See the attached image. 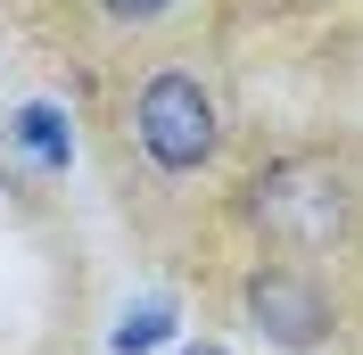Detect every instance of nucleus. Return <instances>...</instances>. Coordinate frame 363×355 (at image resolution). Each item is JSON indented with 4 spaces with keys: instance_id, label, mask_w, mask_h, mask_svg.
<instances>
[{
    "instance_id": "obj_1",
    "label": "nucleus",
    "mask_w": 363,
    "mask_h": 355,
    "mask_svg": "<svg viewBox=\"0 0 363 355\" xmlns=\"http://www.w3.org/2000/svg\"><path fill=\"white\" fill-rule=\"evenodd\" d=\"M248 223L281 248H322L347 231V182L322 157H272L248 182Z\"/></svg>"
},
{
    "instance_id": "obj_2",
    "label": "nucleus",
    "mask_w": 363,
    "mask_h": 355,
    "mask_svg": "<svg viewBox=\"0 0 363 355\" xmlns=\"http://www.w3.org/2000/svg\"><path fill=\"white\" fill-rule=\"evenodd\" d=\"M133 141L140 157L157 165V174H199L206 157H215V141H223V116H215V91L199 83V75H149L133 99Z\"/></svg>"
},
{
    "instance_id": "obj_3",
    "label": "nucleus",
    "mask_w": 363,
    "mask_h": 355,
    "mask_svg": "<svg viewBox=\"0 0 363 355\" xmlns=\"http://www.w3.org/2000/svg\"><path fill=\"white\" fill-rule=\"evenodd\" d=\"M248 322H256L281 355H314L322 339H330V297H322L306 273L264 265V273L248 281Z\"/></svg>"
},
{
    "instance_id": "obj_4",
    "label": "nucleus",
    "mask_w": 363,
    "mask_h": 355,
    "mask_svg": "<svg viewBox=\"0 0 363 355\" xmlns=\"http://www.w3.org/2000/svg\"><path fill=\"white\" fill-rule=\"evenodd\" d=\"M9 141H17L25 165H42V174H67L74 165V124L58 99H25L17 116H9Z\"/></svg>"
},
{
    "instance_id": "obj_5",
    "label": "nucleus",
    "mask_w": 363,
    "mask_h": 355,
    "mask_svg": "<svg viewBox=\"0 0 363 355\" xmlns=\"http://www.w3.org/2000/svg\"><path fill=\"white\" fill-rule=\"evenodd\" d=\"M165 339H174V297H140V306H124V322L108 331V355H157Z\"/></svg>"
},
{
    "instance_id": "obj_6",
    "label": "nucleus",
    "mask_w": 363,
    "mask_h": 355,
    "mask_svg": "<svg viewBox=\"0 0 363 355\" xmlns=\"http://www.w3.org/2000/svg\"><path fill=\"white\" fill-rule=\"evenodd\" d=\"M174 0H99V17H116V25H149V17H165Z\"/></svg>"
},
{
    "instance_id": "obj_7",
    "label": "nucleus",
    "mask_w": 363,
    "mask_h": 355,
    "mask_svg": "<svg viewBox=\"0 0 363 355\" xmlns=\"http://www.w3.org/2000/svg\"><path fill=\"white\" fill-rule=\"evenodd\" d=\"M182 355H223V347H206V339H199V347H182Z\"/></svg>"
}]
</instances>
